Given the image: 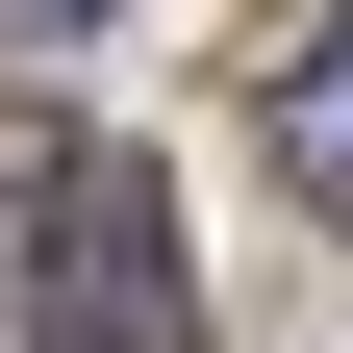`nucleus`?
Wrapping results in <instances>:
<instances>
[{"label": "nucleus", "instance_id": "1", "mask_svg": "<svg viewBox=\"0 0 353 353\" xmlns=\"http://www.w3.org/2000/svg\"><path fill=\"white\" fill-rule=\"evenodd\" d=\"M26 353H202V278H176L152 152H51L26 176Z\"/></svg>", "mask_w": 353, "mask_h": 353}, {"label": "nucleus", "instance_id": "3", "mask_svg": "<svg viewBox=\"0 0 353 353\" xmlns=\"http://www.w3.org/2000/svg\"><path fill=\"white\" fill-rule=\"evenodd\" d=\"M101 26H126V0H0V51H26V76H51V51H101Z\"/></svg>", "mask_w": 353, "mask_h": 353}, {"label": "nucleus", "instance_id": "2", "mask_svg": "<svg viewBox=\"0 0 353 353\" xmlns=\"http://www.w3.org/2000/svg\"><path fill=\"white\" fill-rule=\"evenodd\" d=\"M278 176L353 228V26H303V51H278Z\"/></svg>", "mask_w": 353, "mask_h": 353}]
</instances>
